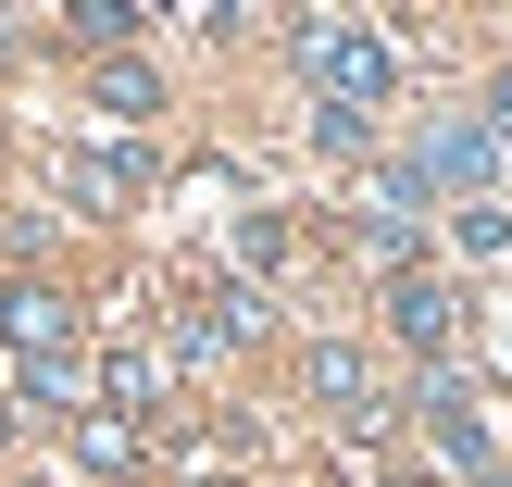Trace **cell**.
I'll use <instances>...</instances> for the list:
<instances>
[{"mask_svg":"<svg viewBox=\"0 0 512 487\" xmlns=\"http://www.w3.org/2000/svg\"><path fill=\"white\" fill-rule=\"evenodd\" d=\"M300 75H313V100H325V113H388V88H400V50L388 38H375V25L363 13H313V25H300Z\"/></svg>","mask_w":512,"mask_h":487,"instance_id":"1","label":"cell"},{"mask_svg":"<svg viewBox=\"0 0 512 487\" xmlns=\"http://www.w3.org/2000/svg\"><path fill=\"white\" fill-rule=\"evenodd\" d=\"M425 425H438V450H450L463 475H500V425H488L475 388H425Z\"/></svg>","mask_w":512,"mask_h":487,"instance_id":"6","label":"cell"},{"mask_svg":"<svg viewBox=\"0 0 512 487\" xmlns=\"http://www.w3.org/2000/svg\"><path fill=\"white\" fill-rule=\"evenodd\" d=\"M250 338H263V288H213L175 325V363H213V350H250Z\"/></svg>","mask_w":512,"mask_h":487,"instance_id":"5","label":"cell"},{"mask_svg":"<svg viewBox=\"0 0 512 487\" xmlns=\"http://www.w3.org/2000/svg\"><path fill=\"white\" fill-rule=\"evenodd\" d=\"M88 100H100V113H113V125H138V113H150V100H163V75H150V63H138V50H113V63H100V75H88Z\"/></svg>","mask_w":512,"mask_h":487,"instance_id":"10","label":"cell"},{"mask_svg":"<svg viewBox=\"0 0 512 487\" xmlns=\"http://www.w3.org/2000/svg\"><path fill=\"white\" fill-rule=\"evenodd\" d=\"M0 438H13V413H0Z\"/></svg>","mask_w":512,"mask_h":487,"instance_id":"18","label":"cell"},{"mask_svg":"<svg viewBox=\"0 0 512 487\" xmlns=\"http://www.w3.org/2000/svg\"><path fill=\"white\" fill-rule=\"evenodd\" d=\"M450 325H463V300H450V275H388V338L400 350H450Z\"/></svg>","mask_w":512,"mask_h":487,"instance_id":"4","label":"cell"},{"mask_svg":"<svg viewBox=\"0 0 512 487\" xmlns=\"http://www.w3.org/2000/svg\"><path fill=\"white\" fill-rule=\"evenodd\" d=\"M388 487H438V475H388Z\"/></svg>","mask_w":512,"mask_h":487,"instance_id":"17","label":"cell"},{"mask_svg":"<svg viewBox=\"0 0 512 487\" xmlns=\"http://www.w3.org/2000/svg\"><path fill=\"white\" fill-rule=\"evenodd\" d=\"M163 388H175V350H138V338H125L113 363H100V413H113V425H138Z\"/></svg>","mask_w":512,"mask_h":487,"instance_id":"8","label":"cell"},{"mask_svg":"<svg viewBox=\"0 0 512 487\" xmlns=\"http://www.w3.org/2000/svg\"><path fill=\"white\" fill-rule=\"evenodd\" d=\"M413 175H438V188L488 200V175H500V138H488V125H425V163H413Z\"/></svg>","mask_w":512,"mask_h":487,"instance_id":"7","label":"cell"},{"mask_svg":"<svg viewBox=\"0 0 512 487\" xmlns=\"http://www.w3.org/2000/svg\"><path fill=\"white\" fill-rule=\"evenodd\" d=\"M313 400L350 425V438H388V425H400L388 413V375L363 363V338H313Z\"/></svg>","mask_w":512,"mask_h":487,"instance_id":"2","label":"cell"},{"mask_svg":"<svg viewBox=\"0 0 512 487\" xmlns=\"http://www.w3.org/2000/svg\"><path fill=\"white\" fill-rule=\"evenodd\" d=\"M238 263L275 275V263H288V225H275V213H238Z\"/></svg>","mask_w":512,"mask_h":487,"instance_id":"14","label":"cell"},{"mask_svg":"<svg viewBox=\"0 0 512 487\" xmlns=\"http://www.w3.org/2000/svg\"><path fill=\"white\" fill-rule=\"evenodd\" d=\"M63 25H75V38H88V50H113V38H138V0H75Z\"/></svg>","mask_w":512,"mask_h":487,"instance_id":"12","label":"cell"},{"mask_svg":"<svg viewBox=\"0 0 512 487\" xmlns=\"http://www.w3.org/2000/svg\"><path fill=\"white\" fill-rule=\"evenodd\" d=\"M138 188H150L138 150H63V200H88V213H125Z\"/></svg>","mask_w":512,"mask_h":487,"instance_id":"9","label":"cell"},{"mask_svg":"<svg viewBox=\"0 0 512 487\" xmlns=\"http://www.w3.org/2000/svg\"><path fill=\"white\" fill-rule=\"evenodd\" d=\"M0 338H13L25 363H75V300L38 288V275H13V288H0Z\"/></svg>","mask_w":512,"mask_h":487,"instance_id":"3","label":"cell"},{"mask_svg":"<svg viewBox=\"0 0 512 487\" xmlns=\"http://www.w3.org/2000/svg\"><path fill=\"white\" fill-rule=\"evenodd\" d=\"M313 150H338V163H350V150H375V125H363V113H313Z\"/></svg>","mask_w":512,"mask_h":487,"instance_id":"15","label":"cell"},{"mask_svg":"<svg viewBox=\"0 0 512 487\" xmlns=\"http://www.w3.org/2000/svg\"><path fill=\"white\" fill-rule=\"evenodd\" d=\"M488 138L512 150V75H500V88H488Z\"/></svg>","mask_w":512,"mask_h":487,"instance_id":"16","label":"cell"},{"mask_svg":"<svg viewBox=\"0 0 512 487\" xmlns=\"http://www.w3.org/2000/svg\"><path fill=\"white\" fill-rule=\"evenodd\" d=\"M75 450H88L100 475H138V463H150V438H138V425H113V413H88V425H75Z\"/></svg>","mask_w":512,"mask_h":487,"instance_id":"11","label":"cell"},{"mask_svg":"<svg viewBox=\"0 0 512 487\" xmlns=\"http://www.w3.org/2000/svg\"><path fill=\"white\" fill-rule=\"evenodd\" d=\"M450 238L488 263V250H512V213H500V200H463V213H450Z\"/></svg>","mask_w":512,"mask_h":487,"instance_id":"13","label":"cell"}]
</instances>
